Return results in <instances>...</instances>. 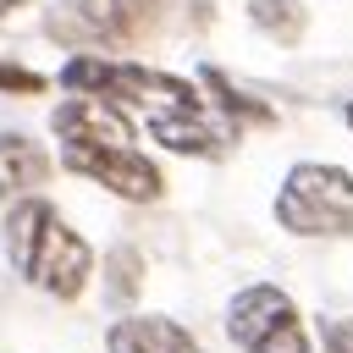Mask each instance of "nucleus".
Listing matches in <instances>:
<instances>
[{
  "mask_svg": "<svg viewBox=\"0 0 353 353\" xmlns=\"http://www.w3.org/2000/svg\"><path fill=\"white\" fill-rule=\"evenodd\" d=\"M276 221L298 237H342L353 232V176L342 165L303 160L287 171L276 193Z\"/></svg>",
  "mask_w": 353,
  "mask_h": 353,
  "instance_id": "3",
  "label": "nucleus"
},
{
  "mask_svg": "<svg viewBox=\"0 0 353 353\" xmlns=\"http://www.w3.org/2000/svg\"><path fill=\"white\" fill-rule=\"evenodd\" d=\"M347 127H353V105H347Z\"/></svg>",
  "mask_w": 353,
  "mask_h": 353,
  "instance_id": "15",
  "label": "nucleus"
},
{
  "mask_svg": "<svg viewBox=\"0 0 353 353\" xmlns=\"http://www.w3.org/2000/svg\"><path fill=\"white\" fill-rule=\"evenodd\" d=\"M105 347L110 353H204L176 320H165V314H127V320H116L110 325V336H105Z\"/></svg>",
  "mask_w": 353,
  "mask_h": 353,
  "instance_id": "7",
  "label": "nucleus"
},
{
  "mask_svg": "<svg viewBox=\"0 0 353 353\" xmlns=\"http://www.w3.org/2000/svg\"><path fill=\"white\" fill-rule=\"evenodd\" d=\"M149 132H154V143H165V149H176V154H221V149H226V127H215V121L204 116V105H199V110L154 116Z\"/></svg>",
  "mask_w": 353,
  "mask_h": 353,
  "instance_id": "8",
  "label": "nucleus"
},
{
  "mask_svg": "<svg viewBox=\"0 0 353 353\" xmlns=\"http://www.w3.org/2000/svg\"><path fill=\"white\" fill-rule=\"evenodd\" d=\"M11 6H22V0H0V17H6V11H11Z\"/></svg>",
  "mask_w": 353,
  "mask_h": 353,
  "instance_id": "14",
  "label": "nucleus"
},
{
  "mask_svg": "<svg viewBox=\"0 0 353 353\" xmlns=\"http://www.w3.org/2000/svg\"><path fill=\"white\" fill-rule=\"evenodd\" d=\"M44 176H50V154L22 132H0V193H28Z\"/></svg>",
  "mask_w": 353,
  "mask_h": 353,
  "instance_id": "9",
  "label": "nucleus"
},
{
  "mask_svg": "<svg viewBox=\"0 0 353 353\" xmlns=\"http://www.w3.org/2000/svg\"><path fill=\"white\" fill-rule=\"evenodd\" d=\"M204 88H215V99H221V110H226V116H237V121H270V105H265V99H254V94H243V88H232V77H226V72L204 66Z\"/></svg>",
  "mask_w": 353,
  "mask_h": 353,
  "instance_id": "11",
  "label": "nucleus"
},
{
  "mask_svg": "<svg viewBox=\"0 0 353 353\" xmlns=\"http://www.w3.org/2000/svg\"><path fill=\"white\" fill-rule=\"evenodd\" d=\"M61 160L77 171V176H94L99 188L132 199V204H149L160 199L165 176L149 154L132 149V138H61Z\"/></svg>",
  "mask_w": 353,
  "mask_h": 353,
  "instance_id": "5",
  "label": "nucleus"
},
{
  "mask_svg": "<svg viewBox=\"0 0 353 353\" xmlns=\"http://www.w3.org/2000/svg\"><path fill=\"white\" fill-rule=\"evenodd\" d=\"M160 22V0H61L50 33L66 44H138Z\"/></svg>",
  "mask_w": 353,
  "mask_h": 353,
  "instance_id": "6",
  "label": "nucleus"
},
{
  "mask_svg": "<svg viewBox=\"0 0 353 353\" xmlns=\"http://www.w3.org/2000/svg\"><path fill=\"white\" fill-rule=\"evenodd\" d=\"M320 336H325V353H353V320H325Z\"/></svg>",
  "mask_w": 353,
  "mask_h": 353,
  "instance_id": "13",
  "label": "nucleus"
},
{
  "mask_svg": "<svg viewBox=\"0 0 353 353\" xmlns=\"http://www.w3.org/2000/svg\"><path fill=\"white\" fill-rule=\"evenodd\" d=\"M6 248H11V265L44 287L50 298H77L88 287V270H94V248L55 215V204L44 199H22L11 215H6Z\"/></svg>",
  "mask_w": 353,
  "mask_h": 353,
  "instance_id": "1",
  "label": "nucleus"
},
{
  "mask_svg": "<svg viewBox=\"0 0 353 353\" xmlns=\"http://www.w3.org/2000/svg\"><path fill=\"white\" fill-rule=\"evenodd\" d=\"M248 17H254V28L270 33L276 44H298V39H303V22H309L298 0H248Z\"/></svg>",
  "mask_w": 353,
  "mask_h": 353,
  "instance_id": "10",
  "label": "nucleus"
},
{
  "mask_svg": "<svg viewBox=\"0 0 353 353\" xmlns=\"http://www.w3.org/2000/svg\"><path fill=\"white\" fill-rule=\"evenodd\" d=\"M61 83L88 94V99H105V105H143L149 121L154 116H171V110H199L204 99L193 94V83L171 77V72H154V66H132V61H105V55H72L61 66Z\"/></svg>",
  "mask_w": 353,
  "mask_h": 353,
  "instance_id": "2",
  "label": "nucleus"
},
{
  "mask_svg": "<svg viewBox=\"0 0 353 353\" xmlns=\"http://www.w3.org/2000/svg\"><path fill=\"white\" fill-rule=\"evenodd\" d=\"M226 336L243 347V353H309V336H303V320H298V303L281 292V287H243L226 309Z\"/></svg>",
  "mask_w": 353,
  "mask_h": 353,
  "instance_id": "4",
  "label": "nucleus"
},
{
  "mask_svg": "<svg viewBox=\"0 0 353 353\" xmlns=\"http://www.w3.org/2000/svg\"><path fill=\"white\" fill-rule=\"evenodd\" d=\"M44 77L33 66H17V61H0V94H39Z\"/></svg>",
  "mask_w": 353,
  "mask_h": 353,
  "instance_id": "12",
  "label": "nucleus"
}]
</instances>
